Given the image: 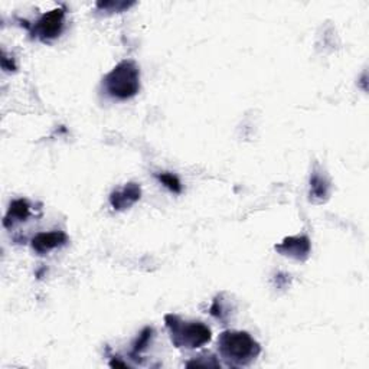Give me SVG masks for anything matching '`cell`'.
<instances>
[{"label": "cell", "instance_id": "cell-1", "mask_svg": "<svg viewBox=\"0 0 369 369\" xmlns=\"http://www.w3.org/2000/svg\"><path fill=\"white\" fill-rule=\"evenodd\" d=\"M218 352L228 366L251 365L261 354V346L248 332L225 330L218 338Z\"/></svg>", "mask_w": 369, "mask_h": 369}, {"label": "cell", "instance_id": "cell-12", "mask_svg": "<svg viewBox=\"0 0 369 369\" xmlns=\"http://www.w3.org/2000/svg\"><path fill=\"white\" fill-rule=\"evenodd\" d=\"M156 178L171 192H173V194H180L182 192V183H180V180H179V178L176 175H173L171 172H162V173H157Z\"/></svg>", "mask_w": 369, "mask_h": 369}, {"label": "cell", "instance_id": "cell-9", "mask_svg": "<svg viewBox=\"0 0 369 369\" xmlns=\"http://www.w3.org/2000/svg\"><path fill=\"white\" fill-rule=\"evenodd\" d=\"M31 216V205L29 202L24 198L12 200V204L8 209V214L5 215L3 225L6 228H12L16 223H24Z\"/></svg>", "mask_w": 369, "mask_h": 369}, {"label": "cell", "instance_id": "cell-11", "mask_svg": "<svg viewBox=\"0 0 369 369\" xmlns=\"http://www.w3.org/2000/svg\"><path fill=\"white\" fill-rule=\"evenodd\" d=\"M153 338V329L152 327H144L141 330V334L139 335V338L136 339V342L133 343V350H132V357L133 359H137V357L144 352L147 349V346L151 345V341Z\"/></svg>", "mask_w": 369, "mask_h": 369}, {"label": "cell", "instance_id": "cell-4", "mask_svg": "<svg viewBox=\"0 0 369 369\" xmlns=\"http://www.w3.org/2000/svg\"><path fill=\"white\" fill-rule=\"evenodd\" d=\"M64 22H65V9L58 8L42 15L29 29L35 38H38L42 42H49L55 38H58L61 35L65 25Z\"/></svg>", "mask_w": 369, "mask_h": 369}, {"label": "cell", "instance_id": "cell-8", "mask_svg": "<svg viewBox=\"0 0 369 369\" xmlns=\"http://www.w3.org/2000/svg\"><path fill=\"white\" fill-rule=\"evenodd\" d=\"M332 184L329 178L319 171H315L310 176V200L322 204L330 195Z\"/></svg>", "mask_w": 369, "mask_h": 369}, {"label": "cell", "instance_id": "cell-7", "mask_svg": "<svg viewBox=\"0 0 369 369\" xmlns=\"http://www.w3.org/2000/svg\"><path fill=\"white\" fill-rule=\"evenodd\" d=\"M68 243V235L62 231L40 232L32 238V250L40 255H45L55 248H60Z\"/></svg>", "mask_w": 369, "mask_h": 369}, {"label": "cell", "instance_id": "cell-10", "mask_svg": "<svg viewBox=\"0 0 369 369\" xmlns=\"http://www.w3.org/2000/svg\"><path fill=\"white\" fill-rule=\"evenodd\" d=\"M224 296H225L224 293L218 294V296L214 299V303H212V306L209 309V313L215 319L224 322V325H225V322L228 320V318L231 315V307L227 303V300L224 299Z\"/></svg>", "mask_w": 369, "mask_h": 369}, {"label": "cell", "instance_id": "cell-13", "mask_svg": "<svg viewBox=\"0 0 369 369\" xmlns=\"http://www.w3.org/2000/svg\"><path fill=\"white\" fill-rule=\"evenodd\" d=\"M188 368H221L219 361L211 354H202L195 357L192 361L187 363Z\"/></svg>", "mask_w": 369, "mask_h": 369}, {"label": "cell", "instance_id": "cell-3", "mask_svg": "<svg viewBox=\"0 0 369 369\" xmlns=\"http://www.w3.org/2000/svg\"><path fill=\"white\" fill-rule=\"evenodd\" d=\"M164 323L176 347L196 349L211 342V329L202 322H188L178 315H166Z\"/></svg>", "mask_w": 369, "mask_h": 369}, {"label": "cell", "instance_id": "cell-14", "mask_svg": "<svg viewBox=\"0 0 369 369\" xmlns=\"http://www.w3.org/2000/svg\"><path fill=\"white\" fill-rule=\"evenodd\" d=\"M110 366H121V368H127L128 365H127L126 362H121V361H119V359H114V361L110 362Z\"/></svg>", "mask_w": 369, "mask_h": 369}, {"label": "cell", "instance_id": "cell-5", "mask_svg": "<svg viewBox=\"0 0 369 369\" xmlns=\"http://www.w3.org/2000/svg\"><path fill=\"white\" fill-rule=\"evenodd\" d=\"M275 251L296 261H306L311 252V243L306 235L287 237L275 246Z\"/></svg>", "mask_w": 369, "mask_h": 369}, {"label": "cell", "instance_id": "cell-6", "mask_svg": "<svg viewBox=\"0 0 369 369\" xmlns=\"http://www.w3.org/2000/svg\"><path fill=\"white\" fill-rule=\"evenodd\" d=\"M141 196V188L140 184L130 182L126 183L123 188L116 189L110 195V205H112L116 211H126L132 208L136 202H139Z\"/></svg>", "mask_w": 369, "mask_h": 369}, {"label": "cell", "instance_id": "cell-2", "mask_svg": "<svg viewBox=\"0 0 369 369\" xmlns=\"http://www.w3.org/2000/svg\"><path fill=\"white\" fill-rule=\"evenodd\" d=\"M105 92L117 100H128L140 91V68L132 60L119 62L103 80Z\"/></svg>", "mask_w": 369, "mask_h": 369}]
</instances>
